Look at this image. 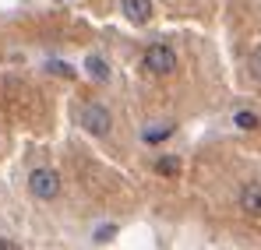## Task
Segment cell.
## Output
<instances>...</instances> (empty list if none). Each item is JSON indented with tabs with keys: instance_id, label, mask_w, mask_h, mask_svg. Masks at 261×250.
<instances>
[{
	"instance_id": "1",
	"label": "cell",
	"mask_w": 261,
	"mask_h": 250,
	"mask_svg": "<svg viewBox=\"0 0 261 250\" xmlns=\"http://www.w3.org/2000/svg\"><path fill=\"white\" fill-rule=\"evenodd\" d=\"M141 67H145L148 74H155V78H166V74H173V71H176V53L166 46V42H155V46L145 49Z\"/></svg>"
},
{
	"instance_id": "2",
	"label": "cell",
	"mask_w": 261,
	"mask_h": 250,
	"mask_svg": "<svg viewBox=\"0 0 261 250\" xmlns=\"http://www.w3.org/2000/svg\"><path fill=\"white\" fill-rule=\"evenodd\" d=\"M78 120H82V127H85L92 137H106V134L113 130V113H110L102 102H88V106H82Z\"/></svg>"
},
{
	"instance_id": "3",
	"label": "cell",
	"mask_w": 261,
	"mask_h": 250,
	"mask_svg": "<svg viewBox=\"0 0 261 250\" xmlns=\"http://www.w3.org/2000/svg\"><path fill=\"white\" fill-rule=\"evenodd\" d=\"M29 190H32V198H39V201H53V198L60 194V173L49 169V166L32 169V176H29Z\"/></svg>"
},
{
	"instance_id": "4",
	"label": "cell",
	"mask_w": 261,
	"mask_h": 250,
	"mask_svg": "<svg viewBox=\"0 0 261 250\" xmlns=\"http://www.w3.org/2000/svg\"><path fill=\"white\" fill-rule=\"evenodd\" d=\"M120 11L130 25H148L152 21V0H120Z\"/></svg>"
},
{
	"instance_id": "5",
	"label": "cell",
	"mask_w": 261,
	"mask_h": 250,
	"mask_svg": "<svg viewBox=\"0 0 261 250\" xmlns=\"http://www.w3.org/2000/svg\"><path fill=\"white\" fill-rule=\"evenodd\" d=\"M240 208L251 218H261V183H244L240 187Z\"/></svg>"
},
{
	"instance_id": "6",
	"label": "cell",
	"mask_w": 261,
	"mask_h": 250,
	"mask_svg": "<svg viewBox=\"0 0 261 250\" xmlns=\"http://www.w3.org/2000/svg\"><path fill=\"white\" fill-rule=\"evenodd\" d=\"M85 71H88V78H95V81H110V64L102 57H95V53L85 57Z\"/></svg>"
},
{
	"instance_id": "7",
	"label": "cell",
	"mask_w": 261,
	"mask_h": 250,
	"mask_svg": "<svg viewBox=\"0 0 261 250\" xmlns=\"http://www.w3.org/2000/svg\"><path fill=\"white\" fill-rule=\"evenodd\" d=\"M170 134H173V127L166 124V127H152V130H145V134H141V137H145V141H148V145H155V141H166V137H170Z\"/></svg>"
},
{
	"instance_id": "8",
	"label": "cell",
	"mask_w": 261,
	"mask_h": 250,
	"mask_svg": "<svg viewBox=\"0 0 261 250\" xmlns=\"http://www.w3.org/2000/svg\"><path fill=\"white\" fill-rule=\"evenodd\" d=\"M155 169H159L163 176H176V173H180V162H176L173 155H163V159L155 162Z\"/></svg>"
},
{
	"instance_id": "9",
	"label": "cell",
	"mask_w": 261,
	"mask_h": 250,
	"mask_svg": "<svg viewBox=\"0 0 261 250\" xmlns=\"http://www.w3.org/2000/svg\"><path fill=\"white\" fill-rule=\"evenodd\" d=\"M247 74H251V81L261 85V49L251 53V60H247Z\"/></svg>"
},
{
	"instance_id": "10",
	"label": "cell",
	"mask_w": 261,
	"mask_h": 250,
	"mask_svg": "<svg viewBox=\"0 0 261 250\" xmlns=\"http://www.w3.org/2000/svg\"><path fill=\"white\" fill-rule=\"evenodd\" d=\"M233 124L244 127V130H254V127H258V117H254V113H247V109H240V113L233 117Z\"/></svg>"
},
{
	"instance_id": "11",
	"label": "cell",
	"mask_w": 261,
	"mask_h": 250,
	"mask_svg": "<svg viewBox=\"0 0 261 250\" xmlns=\"http://www.w3.org/2000/svg\"><path fill=\"white\" fill-rule=\"evenodd\" d=\"M49 71H53V74H64V78H74V71H71L67 64H60V60H49Z\"/></svg>"
},
{
	"instance_id": "12",
	"label": "cell",
	"mask_w": 261,
	"mask_h": 250,
	"mask_svg": "<svg viewBox=\"0 0 261 250\" xmlns=\"http://www.w3.org/2000/svg\"><path fill=\"white\" fill-rule=\"evenodd\" d=\"M113 233H117V226H102V229L95 233V240H99V243H110V240H113Z\"/></svg>"
},
{
	"instance_id": "13",
	"label": "cell",
	"mask_w": 261,
	"mask_h": 250,
	"mask_svg": "<svg viewBox=\"0 0 261 250\" xmlns=\"http://www.w3.org/2000/svg\"><path fill=\"white\" fill-rule=\"evenodd\" d=\"M0 250H21V247H18L14 240H0Z\"/></svg>"
}]
</instances>
